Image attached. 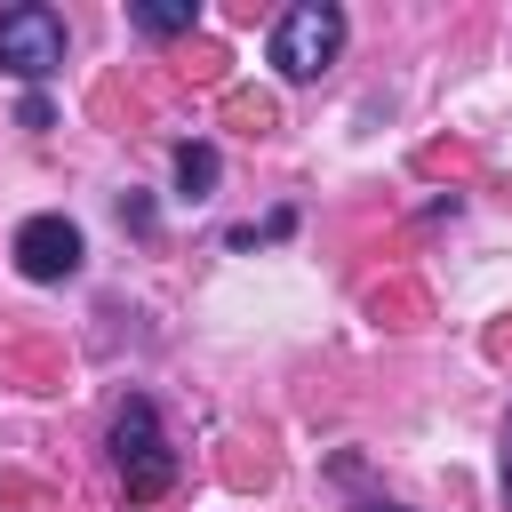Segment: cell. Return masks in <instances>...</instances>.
Returning <instances> with one entry per match:
<instances>
[{"label": "cell", "mask_w": 512, "mask_h": 512, "mask_svg": "<svg viewBox=\"0 0 512 512\" xmlns=\"http://www.w3.org/2000/svg\"><path fill=\"white\" fill-rule=\"evenodd\" d=\"M384 512H392V504H384Z\"/></svg>", "instance_id": "cell-8"}, {"label": "cell", "mask_w": 512, "mask_h": 512, "mask_svg": "<svg viewBox=\"0 0 512 512\" xmlns=\"http://www.w3.org/2000/svg\"><path fill=\"white\" fill-rule=\"evenodd\" d=\"M0 72L16 80H48L64 72V16L24 0V8H0Z\"/></svg>", "instance_id": "cell-3"}, {"label": "cell", "mask_w": 512, "mask_h": 512, "mask_svg": "<svg viewBox=\"0 0 512 512\" xmlns=\"http://www.w3.org/2000/svg\"><path fill=\"white\" fill-rule=\"evenodd\" d=\"M504 504H512V416H504Z\"/></svg>", "instance_id": "cell-7"}, {"label": "cell", "mask_w": 512, "mask_h": 512, "mask_svg": "<svg viewBox=\"0 0 512 512\" xmlns=\"http://www.w3.org/2000/svg\"><path fill=\"white\" fill-rule=\"evenodd\" d=\"M112 464H120V488L136 504H152V496L176 488V448H168L152 400H120V416H112Z\"/></svg>", "instance_id": "cell-1"}, {"label": "cell", "mask_w": 512, "mask_h": 512, "mask_svg": "<svg viewBox=\"0 0 512 512\" xmlns=\"http://www.w3.org/2000/svg\"><path fill=\"white\" fill-rule=\"evenodd\" d=\"M336 56H344V8H336V0H296V8L272 24V64H280V80H320Z\"/></svg>", "instance_id": "cell-2"}, {"label": "cell", "mask_w": 512, "mask_h": 512, "mask_svg": "<svg viewBox=\"0 0 512 512\" xmlns=\"http://www.w3.org/2000/svg\"><path fill=\"white\" fill-rule=\"evenodd\" d=\"M16 272L40 280V288L72 280V272H80V224H72V216H24V224H16Z\"/></svg>", "instance_id": "cell-4"}, {"label": "cell", "mask_w": 512, "mask_h": 512, "mask_svg": "<svg viewBox=\"0 0 512 512\" xmlns=\"http://www.w3.org/2000/svg\"><path fill=\"white\" fill-rule=\"evenodd\" d=\"M128 24H136V32H152V40H176V32H192V24H200V8H192V0H136V8H128Z\"/></svg>", "instance_id": "cell-5"}, {"label": "cell", "mask_w": 512, "mask_h": 512, "mask_svg": "<svg viewBox=\"0 0 512 512\" xmlns=\"http://www.w3.org/2000/svg\"><path fill=\"white\" fill-rule=\"evenodd\" d=\"M176 184H184V200H208L216 192V152L208 144H176Z\"/></svg>", "instance_id": "cell-6"}]
</instances>
